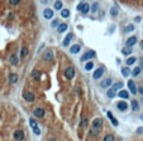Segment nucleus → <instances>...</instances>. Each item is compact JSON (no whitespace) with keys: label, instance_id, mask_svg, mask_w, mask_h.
<instances>
[{"label":"nucleus","instance_id":"36","mask_svg":"<svg viewBox=\"0 0 143 141\" xmlns=\"http://www.w3.org/2000/svg\"><path fill=\"white\" fill-rule=\"evenodd\" d=\"M29 125H30V127H32V128H34V127H38V126H37V122H36V120H34V118H32V117L29 118Z\"/></svg>","mask_w":143,"mask_h":141},{"label":"nucleus","instance_id":"10","mask_svg":"<svg viewBox=\"0 0 143 141\" xmlns=\"http://www.w3.org/2000/svg\"><path fill=\"white\" fill-rule=\"evenodd\" d=\"M128 88H129V91L133 93V94H136L137 93V87H136V83H134V81H132V79H129L128 81Z\"/></svg>","mask_w":143,"mask_h":141},{"label":"nucleus","instance_id":"33","mask_svg":"<svg viewBox=\"0 0 143 141\" xmlns=\"http://www.w3.org/2000/svg\"><path fill=\"white\" fill-rule=\"evenodd\" d=\"M118 13H119V10H118L117 6H113V8L110 9V14H112V16H117Z\"/></svg>","mask_w":143,"mask_h":141},{"label":"nucleus","instance_id":"18","mask_svg":"<svg viewBox=\"0 0 143 141\" xmlns=\"http://www.w3.org/2000/svg\"><path fill=\"white\" fill-rule=\"evenodd\" d=\"M32 78L34 79V81H39L41 79V72L37 71V69H34V71L32 72Z\"/></svg>","mask_w":143,"mask_h":141},{"label":"nucleus","instance_id":"21","mask_svg":"<svg viewBox=\"0 0 143 141\" xmlns=\"http://www.w3.org/2000/svg\"><path fill=\"white\" fill-rule=\"evenodd\" d=\"M28 53H29V50H28L27 47H22V48H20V57H22V58H25V57L28 56Z\"/></svg>","mask_w":143,"mask_h":141},{"label":"nucleus","instance_id":"12","mask_svg":"<svg viewBox=\"0 0 143 141\" xmlns=\"http://www.w3.org/2000/svg\"><path fill=\"white\" fill-rule=\"evenodd\" d=\"M117 107H118V110L119 111H125L127 108H128V103L125 101H119L117 103Z\"/></svg>","mask_w":143,"mask_h":141},{"label":"nucleus","instance_id":"15","mask_svg":"<svg viewBox=\"0 0 143 141\" xmlns=\"http://www.w3.org/2000/svg\"><path fill=\"white\" fill-rule=\"evenodd\" d=\"M67 28H69V25L66 24V23L58 24V27H57V31H58V33H63V31L67 30Z\"/></svg>","mask_w":143,"mask_h":141},{"label":"nucleus","instance_id":"16","mask_svg":"<svg viewBox=\"0 0 143 141\" xmlns=\"http://www.w3.org/2000/svg\"><path fill=\"white\" fill-rule=\"evenodd\" d=\"M106 116H108V118H109V120H110L112 121V124L114 125V126H118V120H117V118L112 115V112H106Z\"/></svg>","mask_w":143,"mask_h":141},{"label":"nucleus","instance_id":"7","mask_svg":"<svg viewBox=\"0 0 143 141\" xmlns=\"http://www.w3.org/2000/svg\"><path fill=\"white\" fill-rule=\"evenodd\" d=\"M23 98H24L27 102H33V101H34V98H36V97H34V94H33L32 92L25 91V92L23 93Z\"/></svg>","mask_w":143,"mask_h":141},{"label":"nucleus","instance_id":"47","mask_svg":"<svg viewBox=\"0 0 143 141\" xmlns=\"http://www.w3.org/2000/svg\"><path fill=\"white\" fill-rule=\"evenodd\" d=\"M47 141H56V140H54V139H48Z\"/></svg>","mask_w":143,"mask_h":141},{"label":"nucleus","instance_id":"20","mask_svg":"<svg viewBox=\"0 0 143 141\" xmlns=\"http://www.w3.org/2000/svg\"><path fill=\"white\" fill-rule=\"evenodd\" d=\"M80 49H81V47H80L79 44H73V46L70 48V52H71L72 54H76V53L80 52Z\"/></svg>","mask_w":143,"mask_h":141},{"label":"nucleus","instance_id":"38","mask_svg":"<svg viewBox=\"0 0 143 141\" xmlns=\"http://www.w3.org/2000/svg\"><path fill=\"white\" fill-rule=\"evenodd\" d=\"M122 87H123V83H122V82H117V83L113 86V88H114V90H120Z\"/></svg>","mask_w":143,"mask_h":141},{"label":"nucleus","instance_id":"43","mask_svg":"<svg viewBox=\"0 0 143 141\" xmlns=\"http://www.w3.org/2000/svg\"><path fill=\"white\" fill-rule=\"evenodd\" d=\"M9 3L12 4V5H18L20 3V0H9Z\"/></svg>","mask_w":143,"mask_h":141},{"label":"nucleus","instance_id":"34","mask_svg":"<svg viewBox=\"0 0 143 141\" xmlns=\"http://www.w3.org/2000/svg\"><path fill=\"white\" fill-rule=\"evenodd\" d=\"M141 71H142V68H141V67H136V68L133 69V72H132V74H133V77H137V76L141 73Z\"/></svg>","mask_w":143,"mask_h":141},{"label":"nucleus","instance_id":"46","mask_svg":"<svg viewBox=\"0 0 143 141\" xmlns=\"http://www.w3.org/2000/svg\"><path fill=\"white\" fill-rule=\"evenodd\" d=\"M136 21H137V23H139V21H141V16H137V18H136Z\"/></svg>","mask_w":143,"mask_h":141},{"label":"nucleus","instance_id":"26","mask_svg":"<svg viewBox=\"0 0 143 141\" xmlns=\"http://www.w3.org/2000/svg\"><path fill=\"white\" fill-rule=\"evenodd\" d=\"M136 62H137V58H136V57H129V58L127 59V64H128V66H133Z\"/></svg>","mask_w":143,"mask_h":141},{"label":"nucleus","instance_id":"42","mask_svg":"<svg viewBox=\"0 0 143 141\" xmlns=\"http://www.w3.org/2000/svg\"><path fill=\"white\" fill-rule=\"evenodd\" d=\"M32 130H33V132H34L37 136H38V135H41V130H39L38 127H34V128H32Z\"/></svg>","mask_w":143,"mask_h":141},{"label":"nucleus","instance_id":"1","mask_svg":"<svg viewBox=\"0 0 143 141\" xmlns=\"http://www.w3.org/2000/svg\"><path fill=\"white\" fill-rule=\"evenodd\" d=\"M65 77L66 79H72L75 77V68L73 67H67L65 69Z\"/></svg>","mask_w":143,"mask_h":141},{"label":"nucleus","instance_id":"32","mask_svg":"<svg viewBox=\"0 0 143 141\" xmlns=\"http://www.w3.org/2000/svg\"><path fill=\"white\" fill-rule=\"evenodd\" d=\"M87 125H89V120H87V117H84L81 120V122H80V126L81 127H86Z\"/></svg>","mask_w":143,"mask_h":141},{"label":"nucleus","instance_id":"39","mask_svg":"<svg viewBox=\"0 0 143 141\" xmlns=\"http://www.w3.org/2000/svg\"><path fill=\"white\" fill-rule=\"evenodd\" d=\"M104 141H115V139H114L113 135H106V136L104 137Z\"/></svg>","mask_w":143,"mask_h":141},{"label":"nucleus","instance_id":"48","mask_svg":"<svg viewBox=\"0 0 143 141\" xmlns=\"http://www.w3.org/2000/svg\"><path fill=\"white\" fill-rule=\"evenodd\" d=\"M141 48H143V42H141Z\"/></svg>","mask_w":143,"mask_h":141},{"label":"nucleus","instance_id":"27","mask_svg":"<svg viewBox=\"0 0 143 141\" xmlns=\"http://www.w3.org/2000/svg\"><path fill=\"white\" fill-rule=\"evenodd\" d=\"M62 6H63V4H62L61 0H57V1L54 3V9L56 10H62Z\"/></svg>","mask_w":143,"mask_h":141},{"label":"nucleus","instance_id":"41","mask_svg":"<svg viewBox=\"0 0 143 141\" xmlns=\"http://www.w3.org/2000/svg\"><path fill=\"white\" fill-rule=\"evenodd\" d=\"M90 9H91V12H93V13H95L96 10H97V3H94V4H93V6H91Z\"/></svg>","mask_w":143,"mask_h":141},{"label":"nucleus","instance_id":"13","mask_svg":"<svg viewBox=\"0 0 143 141\" xmlns=\"http://www.w3.org/2000/svg\"><path fill=\"white\" fill-rule=\"evenodd\" d=\"M136 43H137V37H134V35H133V37H129L128 40H127V47H130V48H132V47L136 44Z\"/></svg>","mask_w":143,"mask_h":141},{"label":"nucleus","instance_id":"4","mask_svg":"<svg viewBox=\"0 0 143 141\" xmlns=\"http://www.w3.org/2000/svg\"><path fill=\"white\" fill-rule=\"evenodd\" d=\"M96 56V53H95V50H87L84 56L80 58V61L81 62H85V61H87V59H91V58H94Z\"/></svg>","mask_w":143,"mask_h":141},{"label":"nucleus","instance_id":"6","mask_svg":"<svg viewBox=\"0 0 143 141\" xmlns=\"http://www.w3.org/2000/svg\"><path fill=\"white\" fill-rule=\"evenodd\" d=\"M103 120H101V118H95V120L93 121V127L91 128H95V130H100L101 127H103Z\"/></svg>","mask_w":143,"mask_h":141},{"label":"nucleus","instance_id":"9","mask_svg":"<svg viewBox=\"0 0 143 141\" xmlns=\"http://www.w3.org/2000/svg\"><path fill=\"white\" fill-rule=\"evenodd\" d=\"M103 74H104V68L100 67V68H97V69L94 72L93 78H94V79H99V78H101V77H103Z\"/></svg>","mask_w":143,"mask_h":141},{"label":"nucleus","instance_id":"44","mask_svg":"<svg viewBox=\"0 0 143 141\" xmlns=\"http://www.w3.org/2000/svg\"><path fill=\"white\" fill-rule=\"evenodd\" d=\"M137 134H138V135H142V134H143V127H138V128H137Z\"/></svg>","mask_w":143,"mask_h":141},{"label":"nucleus","instance_id":"3","mask_svg":"<svg viewBox=\"0 0 143 141\" xmlns=\"http://www.w3.org/2000/svg\"><path fill=\"white\" fill-rule=\"evenodd\" d=\"M77 10L81 12L82 14H87V13H89V10H90V5L87 3H80L79 6H77Z\"/></svg>","mask_w":143,"mask_h":141},{"label":"nucleus","instance_id":"25","mask_svg":"<svg viewBox=\"0 0 143 141\" xmlns=\"http://www.w3.org/2000/svg\"><path fill=\"white\" fill-rule=\"evenodd\" d=\"M61 16L62 18H69L70 16V10L69 9H62L61 10Z\"/></svg>","mask_w":143,"mask_h":141},{"label":"nucleus","instance_id":"45","mask_svg":"<svg viewBox=\"0 0 143 141\" xmlns=\"http://www.w3.org/2000/svg\"><path fill=\"white\" fill-rule=\"evenodd\" d=\"M137 92H139L141 94H143V87H139V88L137 90Z\"/></svg>","mask_w":143,"mask_h":141},{"label":"nucleus","instance_id":"24","mask_svg":"<svg viewBox=\"0 0 143 141\" xmlns=\"http://www.w3.org/2000/svg\"><path fill=\"white\" fill-rule=\"evenodd\" d=\"M9 62L12 63L13 66H17V64H18V57H17V56H14V54H13V56H10Z\"/></svg>","mask_w":143,"mask_h":141},{"label":"nucleus","instance_id":"2","mask_svg":"<svg viewBox=\"0 0 143 141\" xmlns=\"http://www.w3.org/2000/svg\"><path fill=\"white\" fill-rule=\"evenodd\" d=\"M33 115H34V117H37V118H43L45 115H46V112H45V110H43L42 107H36L34 110H33Z\"/></svg>","mask_w":143,"mask_h":141},{"label":"nucleus","instance_id":"14","mask_svg":"<svg viewBox=\"0 0 143 141\" xmlns=\"http://www.w3.org/2000/svg\"><path fill=\"white\" fill-rule=\"evenodd\" d=\"M72 38H73V34H72V33H69L67 35H66V38H65V40H63V47H69Z\"/></svg>","mask_w":143,"mask_h":141},{"label":"nucleus","instance_id":"19","mask_svg":"<svg viewBox=\"0 0 143 141\" xmlns=\"http://www.w3.org/2000/svg\"><path fill=\"white\" fill-rule=\"evenodd\" d=\"M118 96L120 97V98H123V100H127L128 97H129V93H128V91H124V90H122V91H119Z\"/></svg>","mask_w":143,"mask_h":141},{"label":"nucleus","instance_id":"29","mask_svg":"<svg viewBox=\"0 0 143 141\" xmlns=\"http://www.w3.org/2000/svg\"><path fill=\"white\" fill-rule=\"evenodd\" d=\"M122 74L124 76V77H128V76L130 74V69H129L128 67H124V68H122Z\"/></svg>","mask_w":143,"mask_h":141},{"label":"nucleus","instance_id":"28","mask_svg":"<svg viewBox=\"0 0 143 141\" xmlns=\"http://www.w3.org/2000/svg\"><path fill=\"white\" fill-rule=\"evenodd\" d=\"M134 30V25L133 24H129L124 28V33H130V31H133Z\"/></svg>","mask_w":143,"mask_h":141},{"label":"nucleus","instance_id":"49","mask_svg":"<svg viewBox=\"0 0 143 141\" xmlns=\"http://www.w3.org/2000/svg\"><path fill=\"white\" fill-rule=\"evenodd\" d=\"M141 120H142V121H143V115H142V116H141Z\"/></svg>","mask_w":143,"mask_h":141},{"label":"nucleus","instance_id":"5","mask_svg":"<svg viewBox=\"0 0 143 141\" xmlns=\"http://www.w3.org/2000/svg\"><path fill=\"white\" fill-rule=\"evenodd\" d=\"M13 137H14L17 141H22V140H24L25 134H24V131H23V130H17V131L13 134Z\"/></svg>","mask_w":143,"mask_h":141},{"label":"nucleus","instance_id":"17","mask_svg":"<svg viewBox=\"0 0 143 141\" xmlns=\"http://www.w3.org/2000/svg\"><path fill=\"white\" fill-rule=\"evenodd\" d=\"M9 82L10 83H17L18 82V74H15V73H10L9 74Z\"/></svg>","mask_w":143,"mask_h":141},{"label":"nucleus","instance_id":"31","mask_svg":"<svg viewBox=\"0 0 143 141\" xmlns=\"http://www.w3.org/2000/svg\"><path fill=\"white\" fill-rule=\"evenodd\" d=\"M132 110L133 111H138L139 110V105L137 101H132Z\"/></svg>","mask_w":143,"mask_h":141},{"label":"nucleus","instance_id":"8","mask_svg":"<svg viewBox=\"0 0 143 141\" xmlns=\"http://www.w3.org/2000/svg\"><path fill=\"white\" fill-rule=\"evenodd\" d=\"M43 59H45L46 62H51L53 59V52L52 49H48L45 52V54H43Z\"/></svg>","mask_w":143,"mask_h":141},{"label":"nucleus","instance_id":"22","mask_svg":"<svg viewBox=\"0 0 143 141\" xmlns=\"http://www.w3.org/2000/svg\"><path fill=\"white\" fill-rule=\"evenodd\" d=\"M115 94H117V90H114V88L108 90V92H106V96L109 97V98H114Z\"/></svg>","mask_w":143,"mask_h":141},{"label":"nucleus","instance_id":"35","mask_svg":"<svg viewBox=\"0 0 143 141\" xmlns=\"http://www.w3.org/2000/svg\"><path fill=\"white\" fill-rule=\"evenodd\" d=\"M94 68V63L93 62H87L86 64H85V69L86 71H91Z\"/></svg>","mask_w":143,"mask_h":141},{"label":"nucleus","instance_id":"37","mask_svg":"<svg viewBox=\"0 0 143 141\" xmlns=\"http://www.w3.org/2000/svg\"><path fill=\"white\" fill-rule=\"evenodd\" d=\"M99 134H100V130H95V128H91V130H90V135H91V136H97Z\"/></svg>","mask_w":143,"mask_h":141},{"label":"nucleus","instance_id":"40","mask_svg":"<svg viewBox=\"0 0 143 141\" xmlns=\"http://www.w3.org/2000/svg\"><path fill=\"white\" fill-rule=\"evenodd\" d=\"M58 24H60V21H58L57 19H54V20H52V24H51V27H53V28H57V27H58Z\"/></svg>","mask_w":143,"mask_h":141},{"label":"nucleus","instance_id":"23","mask_svg":"<svg viewBox=\"0 0 143 141\" xmlns=\"http://www.w3.org/2000/svg\"><path fill=\"white\" fill-rule=\"evenodd\" d=\"M110 84H112V79H110V78H106V79H104V81L101 82L100 86H101L103 88H106V87H109Z\"/></svg>","mask_w":143,"mask_h":141},{"label":"nucleus","instance_id":"30","mask_svg":"<svg viewBox=\"0 0 143 141\" xmlns=\"http://www.w3.org/2000/svg\"><path fill=\"white\" fill-rule=\"evenodd\" d=\"M122 53L124 54V56H129V54L132 53V48H130V47H127V48H123V49H122Z\"/></svg>","mask_w":143,"mask_h":141},{"label":"nucleus","instance_id":"11","mask_svg":"<svg viewBox=\"0 0 143 141\" xmlns=\"http://www.w3.org/2000/svg\"><path fill=\"white\" fill-rule=\"evenodd\" d=\"M43 16H45L46 19H52L53 18V10L52 9H49V8H47V9H45V12H43Z\"/></svg>","mask_w":143,"mask_h":141}]
</instances>
